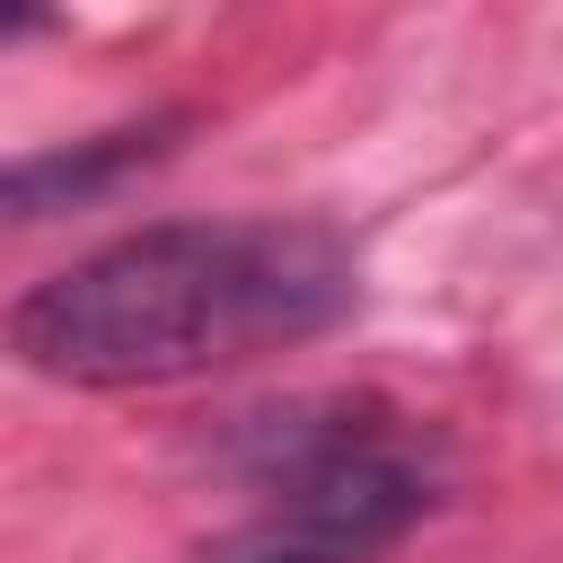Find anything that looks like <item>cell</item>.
<instances>
[{"mask_svg": "<svg viewBox=\"0 0 563 563\" xmlns=\"http://www.w3.org/2000/svg\"><path fill=\"white\" fill-rule=\"evenodd\" d=\"M361 264L317 220H150L35 282L0 343L62 387H176L343 325Z\"/></svg>", "mask_w": 563, "mask_h": 563, "instance_id": "6da1fadb", "label": "cell"}, {"mask_svg": "<svg viewBox=\"0 0 563 563\" xmlns=\"http://www.w3.org/2000/svg\"><path fill=\"white\" fill-rule=\"evenodd\" d=\"M431 457L369 405H334L317 431H282L264 457V501L211 563H369L431 510Z\"/></svg>", "mask_w": 563, "mask_h": 563, "instance_id": "7a4b0ae2", "label": "cell"}, {"mask_svg": "<svg viewBox=\"0 0 563 563\" xmlns=\"http://www.w3.org/2000/svg\"><path fill=\"white\" fill-rule=\"evenodd\" d=\"M167 132L176 123H114V132H88V141H44L26 158H0V229H26V220H53V211L114 194L123 176H141L167 150Z\"/></svg>", "mask_w": 563, "mask_h": 563, "instance_id": "3957f363", "label": "cell"}, {"mask_svg": "<svg viewBox=\"0 0 563 563\" xmlns=\"http://www.w3.org/2000/svg\"><path fill=\"white\" fill-rule=\"evenodd\" d=\"M35 26H44L35 9H0V44H9V35H35Z\"/></svg>", "mask_w": 563, "mask_h": 563, "instance_id": "277c9868", "label": "cell"}]
</instances>
